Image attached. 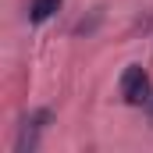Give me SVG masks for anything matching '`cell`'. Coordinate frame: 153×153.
Wrapping results in <instances>:
<instances>
[{
  "mask_svg": "<svg viewBox=\"0 0 153 153\" xmlns=\"http://www.w3.org/2000/svg\"><path fill=\"white\" fill-rule=\"evenodd\" d=\"M57 7H61V0H32V7H29V18L39 25V22H46V18L57 11Z\"/></svg>",
  "mask_w": 153,
  "mask_h": 153,
  "instance_id": "7a4b0ae2",
  "label": "cell"
},
{
  "mask_svg": "<svg viewBox=\"0 0 153 153\" xmlns=\"http://www.w3.org/2000/svg\"><path fill=\"white\" fill-rule=\"evenodd\" d=\"M150 107H153V100H150Z\"/></svg>",
  "mask_w": 153,
  "mask_h": 153,
  "instance_id": "3957f363",
  "label": "cell"
},
{
  "mask_svg": "<svg viewBox=\"0 0 153 153\" xmlns=\"http://www.w3.org/2000/svg\"><path fill=\"white\" fill-rule=\"evenodd\" d=\"M121 96H125L132 107L150 103V100H153V93H150V75H146L139 64H128V68H125V75H121Z\"/></svg>",
  "mask_w": 153,
  "mask_h": 153,
  "instance_id": "6da1fadb",
  "label": "cell"
}]
</instances>
